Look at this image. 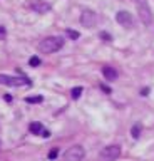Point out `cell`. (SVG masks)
Returning a JSON list of instances; mask_svg holds the SVG:
<instances>
[{
    "mask_svg": "<svg viewBox=\"0 0 154 161\" xmlns=\"http://www.w3.org/2000/svg\"><path fill=\"white\" fill-rule=\"evenodd\" d=\"M57 156H59V149L57 148H54V149L49 151V159H56Z\"/></svg>",
    "mask_w": 154,
    "mask_h": 161,
    "instance_id": "obj_15",
    "label": "cell"
},
{
    "mask_svg": "<svg viewBox=\"0 0 154 161\" xmlns=\"http://www.w3.org/2000/svg\"><path fill=\"white\" fill-rule=\"evenodd\" d=\"M0 35H5V29L3 27H0Z\"/></svg>",
    "mask_w": 154,
    "mask_h": 161,
    "instance_id": "obj_21",
    "label": "cell"
},
{
    "mask_svg": "<svg viewBox=\"0 0 154 161\" xmlns=\"http://www.w3.org/2000/svg\"><path fill=\"white\" fill-rule=\"evenodd\" d=\"M29 64H30V67H39V65H40V59H39L37 55H34V57H30V60H29Z\"/></svg>",
    "mask_w": 154,
    "mask_h": 161,
    "instance_id": "obj_14",
    "label": "cell"
},
{
    "mask_svg": "<svg viewBox=\"0 0 154 161\" xmlns=\"http://www.w3.org/2000/svg\"><path fill=\"white\" fill-rule=\"evenodd\" d=\"M84 156H86V149L81 144H74L64 153V161H82Z\"/></svg>",
    "mask_w": 154,
    "mask_h": 161,
    "instance_id": "obj_5",
    "label": "cell"
},
{
    "mask_svg": "<svg viewBox=\"0 0 154 161\" xmlns=\"http://www.w3.org/2000/svg\"><path fill=\"white\" fill-rule=\"evenodd\" d=\"M67 35L71 39H79V32H74V30H67Z\"/></svg>",
    "mask_w": 154,
    "mask_h": 161,
    "instance_id": "obj_17",
    "label": "cell"
},
{
    "mask_svg": "<svg viewBox=\"0 0 154 161\" xmlns=\"http://www.w3.org/2000/svg\"><path fill=\"white\" fill-rule=\"evenodd\" d=\"M116 20L122 25V27H126V29H131L132 25H134L132 15L129 14V12H126V10H121V12H117V14H116Z\"/></svg>",
    "mask_w": 154,
    "mask_h": 161,
    "instance_id": "obj_7",
    "label": "cell"
},
{
    "mask_svg": "<svg viewBox=\"0 0 154 161\" xmlns=\"http://www.w3.org/2000/svg\"><path fill=\"white\" fill-rule=\"evenodd\" d=\"M44 129H45V128L42 126V123H30V126H29V131H30L32 134H37V136L42 134Z\"/></svg>",
    "mask_w": 154,
    "mask_h": 161,
    "instance_id": "obj_10",
    "label": "cell"
},
{
    "mask_svg": "<svg viewBox=\"0 0 154 161\" xmlns=\"http://www.w3.org/2000/svg\"><path fill=\"white\" fill-rule=\"evenodd\" d=\"M82 87L81 86H77V87H72V91H71V96H72V99H79L82 96Z\"/></svg>",
    "mask_w": 154,
    "mask_h": 161,
    "instance_id": "obj_12",
    "label": "cell"
},
{
    "mask_svg": "<svg viewBox=\"0 0 154 161\" xmlns=\"http://www.w3.org/2000/svg\"><path fill=\"white\" fill-rule=\"evenodd\" d=\"M136 7H137V14H139L141 22L149 25L152 22V12H151V7H149L147 0H136Z\"/></svg>",
    "mask_w": 154,
    "mask_h": 161,
    "instance_id": "obj_3",
    "label": "cell"
},
{
    "mask_svg": "<svg viewBox=\"0 0 154 161\" xmlns=\"http://www.w3.org/2000/svg\"><path fill=\"white\" fill-rule=\"evenodd\" d=\"M99 37H101L102 40H106V42H111V40H112L111 34H107V32H101V34H99Z\"/></svg>",
    "mask_w": 154,
    "mask_h": 161,
    "instance_id": "obj_16",
    "label": "cell"
},
{
    "mask_svg": "<svg viewBox=\"0 0 154 161\" xmlns=\"http://www.w3.org/2000/svg\"><path fill=\"white\" fill-rule=\"evenodd\" d=\"M101 89H102V91H106V92H111V89H109L107 86H104V84L101 86Z\"/></svg>",
    "mask_w": 154,
    "mask_h": 161,
    "instance_id": "obj_19",
    "label": "cell"
},
{
    "mask_svg": "<svg viewBox=\"0 0 154 161\" xmlns=\"http://www.w3.org/2000/svg\"><path fill=\"white\" fill-rule=\"evenodd\" d=\"M0 84L10 86V87H24V86H32L30 79L27 77H15V75L0 74Z\"/></svg>",
    "mask_w": 154,
    "mask_h": 161,
    "instance_id": "obj_2",
    "label": "cell"
},
{
    "mask_svg": "<svg viewBox=\"0 0 154 161\" xmlns=\"http://www.w3.org/2000/svg\"><path fill=\"white\" fill-rule=\"evenodd\" d=\"M139 134H141V124H134L132 128H131V136H132L134 139H137Z\"/></svg>",
    "mask_w": 154,
    "mask_h": 161,
    "instance_id": "obj_13",
    "label": "cell"
},
{
    "mask_svg": "<svg viewBox=\"0 0 154 161\" xmlns=\"http://www.w3.org/2000/svg\"><path fill=\"white\" fill-rule=\"evenodd\" d=\"M64 47V39L57 37V35H52V37H45L39 44V50L42 54H54L57 50H61Z\"/></svg>",
    "mask_w": 154,
    "mask_h": 161,
    "instance_id": "obj_1",
    "label": "cell"
},
{
    "mask_svg": "<svg viewBox=\"0 0 154 161\" xmlns=\"http://www.w3.org/2000/svg\"><path fill=\"white\" fill-rule=\"evenodd\" d=\"M81 24H82V27H86V29L96 27V24H97L96 12H92V10H84L81 14Z\"/></svg>",
    "mask_w": 154,
    "mask_h": 161,
    "instance_id": "obj_6",
    "label": "cell"
},
{
    "mask_svg": "<svg viewBox=\"0 0 154 161\" xmlns=\"http://www.w3.org/2000/svg\"><path fill=\"white\" fill-rule=\"evenodd\" d=\"M40 136H44V138H49V136H50V133H49V131H47V129H44Z\"/></svg>",
    "mask_w": 154,
    "mask_h": 161,
    "instance_id": "obj_18",
    "label": "cell"
},
{
    "mask_svg": "<svg viewBox=\"0 0 154 161\" xmlns=\"http://www.w3.org/2000/svg\"><path fill=\"white\" fill-rule=\"evenodd\" d=\"M30 8L37 14H45V12L50 10V3H47L45 0H34V2L30 3Z\"/></svg>",
    "mask_w": 154,
    "mask_h": 161,
    "instance_id": "obj_8",
    "label": "cell"
},
{
    "mask_svg": "<svg viewBox=\"0 0 154 161\" xmlns=\"http://www.w3.org/2000/svg\"><path fill=\"white\" fill-rule=\"evenodd\" d=\"M102 75L107 80H116L117 79V70L114 67H111V65H104L102 67Z\"/></svg>",
    "mask_w": 154,
    "mask_h": 161,
    "instance_id": "obj_9",
    "label": "cell"
},
{
    "mask_svg": "<svg viewBox=\"0 0 154 161\" xmlns=\"http://www.w3.org/2000/svg\"><path fill=\"white\" fill-rule=\"evenodd\" d=\"M147 92H149V89H142L141 91V96H147Z\"/></svg>",
    "mask_w": 154,
    "mask_h": 161,
    "instance_id": "obj_20",
    "label": "cell"
},
{
    "mask_svg": "<svg viewBox=\"0 0 154 161\" xmlns=\"http://www.w3.org/2000/svg\"><path fill=\"white\" fill-rule=\"evenodd\" d=\"M119 156H121V146L119 144L106 146L99 151V159L101 161H116Z\"/></svg>",
    "mask_w": 154,
    "mask_h": 161,
    "instance_id": "obj_4",
    "label": "cell"
},
{
    "mask_svg": "<svg viewBox=\"0 0 154 161\" xmlns=\"http://www.w3.org/2000/svg\"><path fill=\"white\" fill-rule=\"evenodd\" d=\"M44 97L42 96H30V97H25V103L29 104H39V103H42Z\"/></svg>",
    "mask_w": 154,
    "mask_h": 161,
    "instance_id": "obj_11",
    "label": "cell"
}]
</instances>
